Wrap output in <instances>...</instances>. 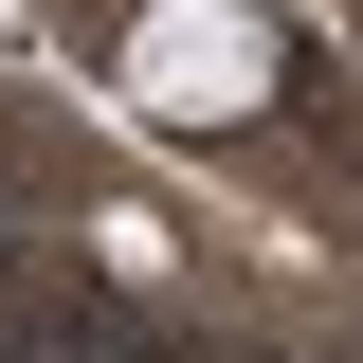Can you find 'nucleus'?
<instances>
[{
  "instance_id": "1",
  "label": "nucleus",
  "mask_w": 363,
  "mask_h": 363,
  "mask_svg": "<svg viewBox=\"0 0 363 363\" xmlns=\"http://www.w3.org/2000/svg\"><path fill=\"white\" fill-rule=\"evenodd\" d=\"M272 91H291L272 0H145L128 18V109L145 128H255Z\"/></svg>"
},
{
  "instance_id": "2",
  "label": "nucleus",
  "mask_w": 363,
  "mask_h": 363,
  "mask_svg": "<svg viewBox=\"0 0 363 363\" xmlns=\"http://www.w3.org/2000/svg\"><path fill=\"white\" fill-rule=\"evenodd\" d=\"M91 255L128 272V291H164V272H182V255H164V218H145V200H109V218H91Z\"/></svg>"
},
{
  "instance_id": "3",
  "label": "nucleus",
  "mask_w": 363,
  "mask_h": 363,
  "mask_svg": "<svg viewBox=\"0 0 363 363\" xmlns=\"http://www.w3.org/2000/svg\"><path fill=\"white\" fill-rule=\"evenodd\" d=\"M0 255H18V218H0Z\"/></svg>"
}]
</instances>
